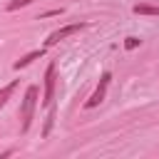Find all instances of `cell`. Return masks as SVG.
<instances>
[{
    "mask_svg": "<svg viewBox=\"0 0 159 159\" xmlns=\"http://www.w3.org/2000/svg\"><path fill=\"white\" fill-rule=\"evenodd\" d=\"M35 107H37V87L32 84V87L25 89V97H22V104H20V132H27L30 129Z\"/></svg>",
    "mask_w": 159,
    "mask_h": 159,
    "instance_id": "1",
    "label": "cell"
},
{
    "mask_svg": "<svg viewBox=\"0 0 159 159\" xmlns=\"http://www.w3.org/2000/svg\"><path fill=\"white\" fill-rule=\"evenodd\" d=\"M55 84H57V65L50 62L45 72V94H42V104L47 109L52 107V99H55Z\"/></svg>",
    "mask_w": 159,
    "mask_h": 159,
    "instance_id": "2",
    "label": "cell"
},
{
    "mask_svg": "<svg viewBox=\"0 0 159 159\" xmlns=\"http://www.w3.org/2000/svg\"><path fill=\"white\" fill-rule=\"evenodd\" d=\"M109 80H112V72H104L102 77H99V84L94 87V92H92V97L84 102V107L87 109H94L97 104H102L104 102V94H107V87H109Z\"/></svg>",
    "mask_w": 159,
    "mask_h": 159,
    "instance_id": "3",
    "label": "cell"
},
{
    "mask_svg": "<svg viewBox=\"0 0 159 159\" xmlns=\"http://www.w3.org/2000/svg\"><path fill=\"white\" fill-rule=\"evenodd\" d=\"M82 27H84V22H72V25H65V27H60V30L50 32V37L45 40V45H47V47H52V45H57L60 40H65V37H70V35L80 32Z\"/></svg>",
    "mask_w": 159,
    "mask_h": 159,
    "instance_id": "4",
    "label": "cell"
},
{
    "mask_svg": "<svg viewBox=\"0 0 159 159\" xmlns=\"http://www.w3.org/2000/svg\"><path fill=\"white\" fill-rule=\"evenodd\" d=\"M42 55H45V50L40 47V50H35V52H30V55H25V57H20V60H17V62H15L12 67H15V70H22V67H27L30 62H35V60H37V57H42Z\"/></svg>",
    "mask_w": 159,
    "mask_h": 159,
    "instance_id": "5",
    "label": "cell"
},
{
    "mask_svg": "<svg viewBox=\"0 0 159 159\" xmlns=\"http://www.w3.org/2000/svg\"><path fill=\"white\" fill-rule=\"evenodd\" d=\"M132 10H134V15H159V5H144V2H139Z\"/></svg>",
    "mask_w": 159,
    "mask_h": 159,
    "instance_id": "6",
    "label": "cell"
},
{
    "mask_svg": "<svg viewBox=\"0 0 159 159\" xmlns=\"http://www.w3.org/2000/svg\"><path fill=\"white\" fill-rule=\"evenodd\" d=\"M15 87H17V82H10V84H5V87L0 89V109L5 107V102L10 99V94L15 92Z\"/></svg>",
    "mask_w": 159,
    "mask_h": 159,
    "instance_id": "7",
    "label": "cell"
},
{
    "mask_svg": "<svg viewBox=\"0 0 159 159\" xmlns=\"http://www.w3.org/2000/svg\"><path fill=\"white\" fill-rule=\"evenodd\" d=\"M30 2H35V0H10V2H7V10L12 12V10H20V7L30 5Z\"/></svg>",
    "mask_w": 159,
    "mask_h": 159,
    "instance_id": "8",
    "label": "cell"
},
{
    "mask_svg": "<svg viewBox=\"0 0 159 159\" xmlns=\"http://www.w3.org/2000/svg\"><path fill=\"white\" fill-rule=\"evenodd\" d=\"M137 45H139V37H127V40H124V47H127V50H134Z\"/></svg>",
    "mask_w": 159,
    "mask_h": 159,
    "instance_id": "9",
    "label": "cell"
}]
</instances>
